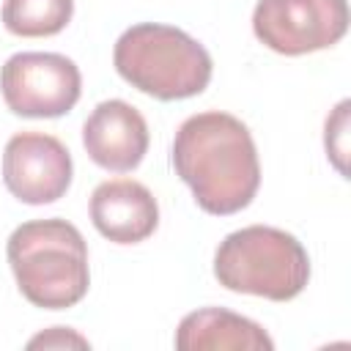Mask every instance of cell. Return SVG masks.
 Listing matches in <instances>:
<instances>
[{
  "label": "cell",
  "mask_w": 351,
  "mask_h": 351,
  "mask_svg": "<svg viewBox=\"0 0 351 351\" xmlns=\"http://www.w3.org/2000/svg\"><path fill=\"white\" fill-rule=\"evenodd\" d=\"M178 351H271L274 340L261 324L225 307H200L181 318L176 329Z\"/></svg>",
  "instance_id": "30bf717a"
},
{
  "label": "cell",
  "mask_w": 351,
  "mask_h": 351,
  "mask_svg": "<svg viewBox=\"0 0 351 351\" xmlns=\"http://www.w3.org/2000/svg\"><path fill=\"white\" fill-rule=\"evenodd\" d=\"M348 30L346 0H258L255 38L277 55H307L335 47Z\"/></svg>",
  "instance_id": "8992f818"
},
{
  "label": "cell",
  "mask_w": 351,
  "mask_h": 351,
  "mask_svg": "<svg viewBox=\"0 0 351 351\" xmlns=\"http://www.w3.org/2000/svg\"><path fill=\"white\" fill-rule=\"evenodd\" d=\"M112 63L132 88L159 101L203 93L214 71L211 55L197 38L162 22L126 27L115 41Z\"/></svg>",
  "instance_id": "3957f363"
},
{
  "label": "cell",
  "mask_w": 351,
  "mask_h": 351,
  "mask_svg": "<svg viewBox=\"0 0 351 351\" xmlns=\"http://www.w3.org/2000/svg\"><path fill=\"white\" fill-rule=\"evenodd\" d=\"M214 277L233 293L288 302L307 288L310 255L302 241L282 228L247 225L219 241Z\"/></svg>",
  "instance_id": "277c9868"
},
{
  "label": "cell",
  "mask_w": 351,
  "mask_h": 351,
  "mask_svg": "<svg viewBox=\"0 0 351 351\" xmlns=\"http://www.w3.org/2000/svg\"><path fill=\"white\" fill-rule=\"evenodd\" d=\"M82 145L99 167L110 173H132L148 154V123L134 104L107 99L85 118Z\"/></svg>",
  "instance_id": "ba28073f"
},
{
  "label": "cell",
  "mask_w": 351,
  "mask_h": 351,
  "mask_svg": "<svg viewBox=\"0 0 351 351\" xmlns=\"http://www.w3.org/2000/svg\"><path fill=\"white\" fill-rule=\"evenodd\" d=\"M173 170L195 203L214 217L239 214L261 186V162L250 129L230 112L189 115L173 137Z\"/></svg>",
  "instance_id": "6da1fadb"
},
{
  "label": "cell",
  "mask_w": 351,
  "mask_h": 351,
  "mask_svg": "<svg viewBox=\"0 0 351 351\" xmlns=\"http://www.w3.org/2000/svg\"><path fill=\"white\" fill-rule=\"evenodd\" d=\"M19 293L41 310H69L88 293V244L77 225L52 217L14 228L5 244Z\"/></svg>",
  "instance_id": "7a4b0ae2"
},
{
  "label": "cell",
  "mask_w": 351,
  "mask_h": 351,
  "mask_svg": "<svg viewBox=\"0 0 351 351\" xmlns=\"http://www.w3.org/2000/svg\"><path fill=\"white\" fill-rule=\"evenodd\" d=\"M93 228L115 244H140L159 225V203L154 192L134 178L101 181L90 195Z\"/></svg>",
  "instance_id": "9c48e42d"
},
{
  "label": "cell",
  "mask_w": 351,
  "mask_h": 351,
  "mask_svg": "<svg viewBox=\"0 0 351 351\" xmlns=\"http://www.w3.org/2000/svg\"><path fill=\"white\" fill-rule=\"evenodd\" d=\"M74 16V0H5L3 25L22 38L58 36Z\"/></svg>",
  "instance_id": "8fae6325"
},
{
  "label": "cell",
  "mask_w": 351,
  "mask_h": 351,
  "mask_svg": "<svg viewBox=\"0 0 351 351\" xmlns=\"http://www.w3.org/2000/svg\"><path fill=\"white\" fill-rule=\"evenodd\" d=\"M90 343L69 326H49L47 332L27 340V348H88Z\"/></svg>",
  "instance_id": "4fadbf2b"
},
{
  "label": "cell",
  "mask_w": 351,
  "mask_h": 351,
  "mask_svg": "<svg viewBox=\"0 0 351 351\" xmlns=\"http://www.w3.org/2000/svg\"><path fill=\"white\" fill-rule=\"evenodd\" d=\"M5 107L22 118H60L82 93L77 63L60 52H16L0 66Z\"/></svg>",
  "instance_id": "5b68a950"
},
{
  "label": "cell",
  "mask_w": 351,
  "mask_h": 351,
  "mask_svg": "<svg viewBox=\"0 0 351 351\" xmlns=\"http://www.w3.org/2000/svg\"><path fill=\"white\" fill-rule=\"evenodd\" d=\"M348 99H343L332 115L326 118V126H324V145H326V156L332 159V165L337 167L340 176L348 173L346 167V156H348Z\"/></svg>",
  "instance_id": "7c38bea8"
},
{
  "label": "cell",
  "mask_w": 351,
  "mask_h": 351,
  "mask_svg": "<svg viewBox=\"0 0 351 351\" xmlns=\"http://www.w3.org/2000/svg\"><path fill=\"white\" fill-rule=\"evenodd\" d=\"M69 148L44 132H16L3 148V184L27 206L60 200L71 186Z\"/></svg>",
  "instance_id": "52a82bcc"
}]
</instances>
